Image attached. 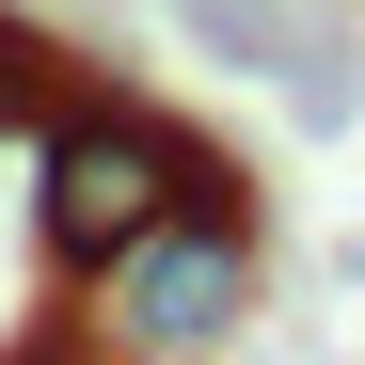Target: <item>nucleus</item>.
Masks as SVG:
<instances>
[{
  "mask_svg": "<svg viewBox=\"0 0 365 365\" xmlns=\"http://www.w3.org/2000/svg\"><path fill=\"white\" fill-rule=\"evenodd\" d=\"M64 96H80V80H64V48H48L32 16H0V128H48Z\"/></svg>",
  "mask_w": 365,
  "mask_h": 365,
  "instance_id": "3",
  "label": "nucleus"
},
{
  "mask_svg": "<svg viewBox=\"0 0 365 365\" xmlns=\"http://www.w3.org/2000/svg\"><path fill=\"white\" fill-rule=\"evenodd\" d=\"M159 207H255V191H238L175 111H143V96H64L32 128V255L48 270H96L111 238H143Z\"/></svg>",
  "mask_w": 365,
  "mask_h": 365,
  "instance_id": "1",
  "label": "nucleus"
},
{
  "mask_svg": "<svg viewBox=\"0 0 365 365\" xmlns=\"http://www.w3.org/2000/svg\"><path fill=\"white\" fill-rule=\"evenodd\" d=\"M80 286H96V334L128 365H207L255 318V207H159L143 238H111Z\"/></svg>",
  "mask_w": 365,
  "mask_h": 365,
  "instance_id": "2",
  "label": "nucleus"
},
{
  "mask_svg": "<svg viewBox=\"0 0 365 365\" xmlns=\"http://www.w3.org/2000/svg\"><path fill=\"white\" fill-rule=\"evenodd\" d=\"M16 365H111V334H96V318H64V334H32Z\"/></svg>",
  "mask_w": 365,
  "mask_h": 365,
  "instance_id": "4",
  "label": "nucleus"
}]
</instances>
